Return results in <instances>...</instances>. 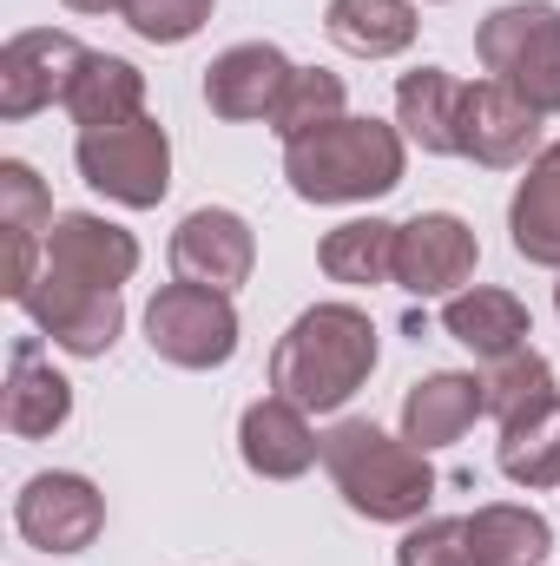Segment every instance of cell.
Segmentation results:
<instances>
[{
    "mask_svg": "<svg viewBox=\"0 0 560 566\" xmlns=\"http://www.w3.org/2000/svg\"><path fill=\"white\" fill-rule=\"evenodd\" d=\"M376 369V323L356 303H310L271 356V389L303 416L343 409Z\"/></svg>",
    "mask_w": 560,
    "mask_h": 566,
    "instance_id": "1",
    "label": "cell"
},
{
    "mask_svg": "<svg viewBox=\"0 0 560 566\" xmlns=\"http://www.w3.org/2000/svg\"><path fill=\"white\" fill-rule=\"evenodd\" d=\"M403 165H409V139L403 126H383V119H330L317 126L310 139L283 145V178L303 205H370V198H390L403 185Z\"/></svg>",
    "mask_w": 560,
    "mask_h": 566,
    "instance_id": "2",
    "label": "cell"
},
{
    "mask_svg": "<svg viewBox=\"0 0 560 566\" xmlns=\"http://www.w3.org/2000/svg\"><path fill=\"white\" fill-rule=\"evenodd\" d=\"M323 468L336 494L383 527H416L422 507L435 501V468L416 441L383 434L376 422H336L323 434Z\"/></svg>",
    "mask_w": 560,
    "mask_h": 566,
    "instance_id": "3",
    "label": "cell"
},
{
    "mask_svg": "<svg viewBox=\"0 0 560 566\" xmlns=\"http://www.w3.org/2000/svg\"><path fill=\"white\" fill-rule=\"evenodd\" d=\"M475 53L541 119L560 113V7L554 0H508V7H495L475 27Z\"/></svg>",
    "mask_w": 560,
    "mask_h": 566,
    "instance_id": "4",
    "label": "cell"
},
{
    "mask_svg": "<svg viewBox=\"0 0 560 566\" xmlns=\"http://www.w3.org/2000/svg\"><path fill=\"white\" fill-rule=\"evenodd\" d=\"M73 158H80V178H86L100 198L126 205V211H152V205L172 191V139H165V126L145 119V113L126 119V126L80 133Z\"/></svg>",
    "mask_w": 560,
    "mask_h": 566,
    "instance_id": "5",
    "label": "cell"
},
{
    "mask_svg": "<svg viewBox=\"0 0 560 566\" xmlns=\"http://www.w3.org/2000/svg\"><path fill=\"white\" fill-rule=\"evenodd\" d=\"M145 343L172 369H225L238 356V310H231L225 290L165 283L145 303Z\"/></svg>",
    "mask_w": 560,
    "mask_h": 566,
    "instance_id": "6",
    "label": "cell"
},
{
    "mask_svg": "<svg viewBox=\"0 0 560 566\" xmlns=\"http://www.w3.org/2000/svg\"><path fill=\"white\" fill-rule=\"evenodd\" d=\"M13 303H20V310L33 316V329L53 336V349H66V356H106V349L120 343V329H126L120 290L73 283V277H60V271H46V264H40V277L27 283Z\"/></svg>",
    "mask_w": 560,
    "mask_h": 566,
    "instance_id": "7",
    "label": "cell"
},
{
    "mask_svg": "<svg viewBox=\"0 0 560 566\" xmlns=\"http://www.w3.org/2000/svg\"><path fill=\"white\" fill-rule=\"evenodd\" d=\"M86 46L60 27H33V33H13L0 46V119H33L46 106H66L80 73H86Z\"/></svg>",
    "mask_w": 560,
    "mask_h": 566,
    "instance_id": "8",
    "label": "cell"
},
{
    "mask_svg": "<svg viewBox=\"0 0 560 566\" xmlns=\"http://www.w3.org/2000/svg\"><path fill=\"white\" fill-rule=\"evenodd\" d=\"M13 527L40 554H86L106 527V501L86 474H33L13 501Z\"/></svg>",
    "mask_w": 560,
    "mask_h": 566,
    "instance_id": "9",
    "label": "cell"
},
{
    "mask_svg": "<svg viewBox=\"0 0 560 566\" xmlns=\"http://www.w3.org/2000/svg\"><path fill=\"white\" fill-rule=\"evenodd\" d=\"M541 145V113L501 86V80H475L462 86V119H455V158H475L488 171L528 165V151Z\"/></svg>",
    "mask_w": 560,
    "mask_h": 566,
    "instance_id": "10",
    "label": "cell"
},
{
    "mask_svg": "<svg viewBox=\"0 0 560 566\" xmlns=\"http://www.w3.org/2000/svg\"><path fill=\"white\" fill-rule=\"evenodd\" d=\"M481 264V244L475 231L455 218V211H416L403 231H396V283L409 296H455L462 283L475 277Z\"/></svg>",
    "mask_w": 560,
    "mask_h": 566,
    "instance_id": "11",
    "label": "cell"
},
{
    "mask_svg": "<svg viewBox=\"0 0 560 566\" xmlns=\"http://www.w3.org/2000/svg\"><path fill=\"white\" fill-rule=\"evenodd\" d=\"M251 264H258V231L238 211L198 205L191 218H178V231H172V271H178V283H205V290L231 296L238 283L251 277Z\"/></svg>",
    "mask_w": 560,
    "mask_h": 566,
    "instance_id": "12",
    "label": "cell"
},
{
    "mask_svg": "<svg viewBox=\"0 0 560 566\" xmlns=\"http://www.w3.org/2000/svg\"><path fill=\"white\" fill-rule=\"evenodd\" d=\"M46 271L93 283V290H120L139 271V238L100 211H60L46 231Z\"/></svg>",
    "mask_w": 560,
    "mask_h": 566,
    "instance_id": "13",
    "label": "cell"
},
{
    "mask_svg": "<svg viewBox=\"0 0 560 566\" xmlns=\"http://www.w3.org/2000/svg\"><path fill=\"white\" fill-rule=\"evenodd\" d=\"M290 60H283L271 40H245V46H225L211 66H205V106L218 113V119H231V126H245V119H271L283 99V86H290Z\"/></svg>",
    "mask_w": 560,
    "mask_h": 566,
    "instance_id": "14",
    "label": "cell"
},
{
    "mask_svg": "<svg viewBox=\"0 0 560 566\" xmlns=\"http://www.w3.org/2000/svg\"><path fill=\"white\" fill-rule=\"evenodd\" d=\"M238 454H245V468H251L258 481H297V474H310V468L323 461V434L310 428V416H303L297 402L265 396V402H251L245 422H238Z\"/></svg>",
    "mask_w": 560,
    "mask_h": 566,
    "instance_id": "15",
    "label": "cell"
},
{
    "mask_svg": "<svg viewBox=\"0 0 560 566\" xmlns=\"http://www.w3.org/2000/svg\"><path fill=\"white\" fill-rule=\"evenodd\" d=\"M0 416H7V434L20 441H40L53 428H66L73 416V382L46 363L40 336H20L7 349V396H0Z\"/></svg>",
    "mask_w": 560,
    "mask_h": 566,
    "instance_id": "16",
    "label": "cell"
},
{
    "mask_svg": "<svg viewBox=\"0 0 560 566\" xmlns=\"http://www.w3.org/2000/svg\"><path fill=\"white\" fill-rule=\"evenodd\" d=\"M0 231H7V296H20L46 264V231H53V198L33 178V165L7 158L0 165Z\"/></svg>",
    "mask_w": 560,
    "mask_h": 566,
    "instance_id": "17",
    "label": "cell"
},
{
    "mask_svg": "<svg viewBox=\"0 0 560 566\" xmlns=\"http://www.w3.org/2000/svg\"><path fill=\"white\" fill-rule=\"evenodd\" d=\"M442 329H448L462 349H475L481 363H501V356L528 349L535 316H528V303H521L515 290L475 283V290H455V296L442 303Z\"/></svg>",
    "mask_w": 560,
    "mask_h": 566,
    "instance_id": "18",
    "label": "cell"
},
{
    "mask_svg": "<svg viewBox=\"0 0 560 566\" xmlns=\"http://www.w3.org/2000/svg\"><path fill=\"white\" fill-rule=\"evenodd\" d=\"M475 416H488V402H481V376H462V369H435V376H422L416 389L403 396V441H416L422 454L428 448H448V441H462Z\"/></svg>",
    "mask_w": 560,
    "mask_h": 566,
    "instance_id": "19",
    "label": "cell"
},
{
    "mask_svg": "<svg viewBox=\"0 0 560 566\" xmlns=\"http://www.w3.org/2000/svg\"><path fill=\"white\" fill-rule=\"evenodd\" d=\"M508 238H515V258L560 271V139L528 158V178L515 185V205H508Z\"/></svg>",
    "mask_w": 560,
    "mask_h": 566,
    "instance_id": "20",
    "label": "cell"
},
{
    "mask_svg": "<svg viewBox=\"0 0 560 566\" xmlns=\"http://www.w3.org/2000/svg\"><path fill=\"white\" fill-rule=\"evenodd\" d=\"M416 0H330L323 33L356 60H396L416 46Z\"/></svg>",
    "mask_w": 560,
    "mask_h": 566,
    "instance_id": "21",
    "label": "cell"
},
{
    "mask_svg": "<svg viewBox=\"0 0 560 566\" xmlns=\"http://www.w3.org/2000/svg\"><path fill=\"white\" fill-rule=\"evenodd\" d=\"M455 119H462V80L455 73L416 66L396 80V126L409 145L435 151V158H455Z\"/></svg>",
    "mask_w": 560,
    "mask_h": 566,
    "instance_id": "22",
    "label": "cell"
},
{
    "mask_svg": "<svg viewBox=\"0 0 560 566\" xmlns=\"http://www.w3.org/2000/svg\"><path fill=\"white\" fill-rule=\"evenodd\" d=\"M396 231L390 218H350L336 231H323L317 244V264L330 283H350V290H370V283H396Z\"/></svg>",
    "mask_w": 560,
    "mask_h": 566,
    "instance_id": "23",
    "label": "cell"
},
{
    "mask_svg": "<svg viewBox=\"0 0 560 566\" xmlns=\"http://www.w3.org/2000/svg\"><path fill=\"white\" fill-rule=\"evenodd\" d=\"M468 547H475V566H541L554 554V527L535 507L488 501L468 514Z\"/></svg>",
    "mask_w": 560,
    "mask_h": 566,
    "instance_id": "24",
    "label": "cell"
},
{
    "mask_svg": "<svg viewBox=\"0 0 560 566\" xmlns=\"http://www.w3.org/2000/svg\"><path fill=\"white\" fill-rule=\"evenodd\" d=\"M495 461H501V474L515 488H560V396L508 416Z\"/></svg>",
    "mask_w": 560,
    "mask_h": 566,
    "instance_id": "25",
    "label": "cell"
},
{
    "mask_svg": "<svg viewBox=\"0 0 560 566\" xmlns=\"http://www.w3.org/2000/svg\"><path fill=\"white\" fill-rule=\"evenodd\" d=\"M66 113L80 119V133L139 119L145 113V73L133 60H120V53H93L86 73H80V86H73V99H66Z\"/></svg>",
    "mask_w": 560,
    "mask_h": 566,
    "instance_id": "26",
    "label": "cell"
},
{
    "mask_svg": "<svg viewBox=\"0 0 560 566\" xmlns=\"http://www.w3.org/2000/svg\"><path fill=\"white\" fill-rule=\"evenodd\" d=\"M343 80L336 73H323V66H297L290 73V86H283L278 113H271V133H278L283 145L290 139H310L317 126H330V119H343Z\"/></svg>",
    "mask_w": 560,
    "mask_h": 566,
    "instance_id": "27",
    "label": "cell"
},
{
    "mask_svg": "<svg viewBox=\"0 0 560 566\" xmlns=\"http://www.w3.org/2000/svg\"><path fill=\"white\" fill-rule=\"evenodd\" d=\"M548 396H560L554 369H548V356H535V349H515V356L488 363V376H481V402H488L495 422H508V416H521V409H535V402H548Z\"/></svg>",
    "mask_w": 560,
    "mask_h": 566,
    "instance_id": "28",
    "label": "cell"
},
{
    "mask_svg": "<svg viewBox=\"0 0 560 566\" xmlns=\"http://www.w3.org/2000/svg\"><path fill=\"white\" fill-rule=\"evenodd\" d=\"M211 20V0H126V27L145 46H185Z\"/></svg>",
    "mask_w": 560,
    "mask_h": 566,
    "instance_id": "29",
    "label": "cell"
},
{
    "mask_svg": "<svg viewBox=\"0 0 560 566\" xmlns=\"http://www.w3.org/2000/svg\"><path fill=\"white\" fill-rule=\"evenodd\" d=\"M396 566H475L468 521H416L396 547Z\"/></svg>",
    "mask_w": 560,
    "mask_h": 566,
    "instance_id": "30",
    "label": "cell"
},
{
    "mask_svg": "<svg viewBox=\"0 0 560 566\" xmlns=\"http://www.w3.org/2000/svg\"><path fill=\"white\" fill-rule=\"evenodd\" d=\"M73 13H126V0H66Z\"/></svg>",
    "mask_w": 560,
    "mask_h": 566,
    "instance_id": "31",
    "label": "cell"
},
{
    "mask_svg": "<svg viewBox=\"0 0 560 566\" xmlns=\"http://www.w3.org/2000/svg\"><path fill=\"white\" fill-rule=\"evenodd\" d=\"M554 310H560V283H554Z\"/></svg>",
    "mask_w": 560,
    "mask_h": 566,
    "instance_id": "32",
    "label": "cell"
},
{
    "mask_svg": "<svg viewBox=\"0 0 560 566\" xmlns=\"http://www.w3.org/2000/svg\"><path fill=\"white\" fill-rule=\"evenodd\" d=\"M435 7H442V0H435Z\"/></svg>",
    "mask_w": 560,
    "mask_h": 566,
    "instance_id": "33",
    "label": "cell"
}]
</instances>
